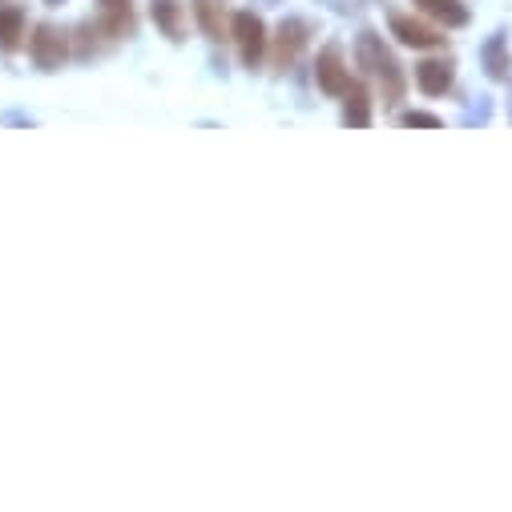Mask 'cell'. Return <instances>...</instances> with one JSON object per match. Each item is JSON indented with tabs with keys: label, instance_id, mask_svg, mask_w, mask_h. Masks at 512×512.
<instances>
[{
	"label": "cell",
	"instance_id": "cell-4",
	"mask_svg": "<svg viewBox=\"0 0 512 512\" xmlns=\"http://www.w3.org/2000/svg\"><path fill=\"white\" fill-rule=\"evenodd\" d=\"M97 29H101L109 41L134 37V29H138L134 0H97Z\"/></svg>",
	"mask_w": 512,
	"mask_h": 512
},
{
	"label": "cell",
	"instance_id": "cell-9",
	"mask_svg": "<svg viewBox=\"0 0 512 512\" xmlns=\"http://www.w3.org/2000/svg\"><path fill=\"white\" fill-rule=\"evenodd\" d=\"M21 41H25V9L9 5V0H0V49L17 53Z\"/></svg>",
	"mask_w": 512,
	"mask_h": 512
},
{
	"label": "cell",
	"instance_id": "cell-17",
	"mask_svg": "<svg viewBox=\"0 0 512 512\" xmlns=\"http://www.w3.org/2000/svg\"><path fill=\"white\" fill-rule=\"evenodd\" d=\"M45 5H65V0H45Z\"/></svg>",
	"mask_w": 512,
	"mask_h": 512
},
{
	"label": "cell",
	"instance_id": "cell-14",
	"mask_svg": "<svg viewBox=\"0 0 512 512\" xmlns=\"http://www.w3.org/2000/svg\"><path fill=\"white\" fill-rule=\"evenodd\" d=\"M150 9H154V25L170 41H182V5L178 0H150Z\"/></svg>",
	"mask_w": 512,
	"mask_h": 512
},
{
	"label": "cell",
	"instance_id": "cell-1",
	"mask_svg": "<svg viewBox=\"0 0 512 512\" xmlns=\"http://www.w3.org/2000/svg\"><path fill=\"white\" fill-rule=\"evenodd\" d=\"M355 61H359V69L379 85V93H383V101L388 105H396V101H404V69H400V61H396V53L383 45V37L379 33H359V41H355Z\"/></svg>",
	"mask_w": 512,
	"mask_h": 512
},
{
	"label": "cell",
	"instance_id": "cell-13",
	"mask_svg": "<svg viewBox=\"0 0 512 512\" xmlns=\"http://www.w3.org/2000/svg\"><path fill=\"white\" fill-rule=\"evenodd\" d=\"M343 121L355 125V130L371 125V101H367V89H363V85H351V89L343 93Z\"/></svg>",
	"mask_w": 512,
	"mask_h": 512
},
{
	"label": "cell",
	"instance_id": "cell-10",
	"mask_svg": "<svg viewBox=\"0 0 512 512\" xmlns=\"http://www.w3.org/2000/svg\"><path fill=\"white\" fill-rule=\"evenodd\" d=\"M416 81H420V89L428 97L448 93L452 89V61H424V65H416Z\"/></svg>",
	"mask_w": 512,
	"mask_h": 512
},
{
	"label": "cell",
	"instance_id": "cell-5",
	"mask_svg": "<svg viewBox=\"0 0 512 512\" xmlns=\"http://www.w3.org/2000/svg\"><path fill=\"white\" fill-rule=\"evenodd\" d=\"M307 37H311V25L299 21V17H287V21L279 25V33H275V69H279V73H287V69L303 57Z\"/></svg>",
	"mask_w": 512,
	"mask_h": 512
},
{
	"label": "cell",
	"instance_id": "cell-15",
	"mask_svg": "<svg viewBox=\"0 0 512 512\" xmlns=\"http://www.w3.org/2000/svg\"><path fill=\"white\" fill-rule=\"evenodd\" d=\"M400 125H404V130H416V125H420V130H440V117L436 113H404L400 117Z\"/></svg>",
	"mask_w": 512,
	"mask_h": 512
},
{
	"label": "cell",
	"instance_id": "cell-11",
	"mask_svg": "<svg viewBox=\"0 0 512 512\" xmlns=\"http://www.w3.org/2000/svg\"><path fill=\"white\" fill-rule=\"evenodd\" d=\"M416 9H420V13H428L432 21L448 25V29L468 25V9L460 5V0H416Z\"/></svg>",
	"mask_w": 512,
	"mask_h": 512
},
{
	"label": "cell",
	"instance_id": "cell-2",
	"mask_svg": "<svg viewBox=\"0 0 512 512\" xmlns=\"http://www.w3.org/2000/svg\"><path fill=\"white\" fill-rule=\"evenodd\" d=\"M230 37H234V45H238L242 65H246V69H259V61H263V53H267V25L254 17V13H234Z\"/></svg>",
	"mask_w": 512,
	"mask_h": 512
},
{
	"label": "cell",
	"instance_id": "cell-3",
	"mask_svg": "<svg viewBox=\"0 0 512 512\" xmlns=\"http://www.w3.org/2000/svg\"><path fill=\"white\" fill-rule=\"evenodd\" d=\"M29 53H33V61H37V69L53 73V69H61V61L69 57V33L57 29V25H37L33 37H29Z\"/></svg>",
	"mask_w": 512,
	"mask_h": 512
},
{
	"label": "cell",
	"instance_id": "cell-16",
	"mask_svg": "<svg viewBox=\"0 0 512 512\" xmlns=\"http://www.w3.org/2000/svg\"><path fill=\"white\" fill-rule=\"evenodd\" d=\"M323 5H331L335 13H359V9H363V0H323Z\"/></svg>",
	"mask_w": 512,
	"mask_h": 512
},
{
	"label": "cell",
	"instance_id": "cell-6",
	"mask_svg": "<svg viewBox=\"0 0 512 512\" xmlns=\"http://www.w3.org/2000/svg\"><path fill=\"white\" fill-rule=\"evenodd\" d=\"M315 81H319V89L323 93H331V97H343L355 81H351V69L343 65V49L339 45H327L323 53H319V61H315Z\"/></svg>",
	"mask_w": 512,
	"mask_h": 512
},
{
	"label": "cell",
	"instance_id": "cell-7",
	"mask_svg": "<svg viewBox=\"0 0 512 512\" xmlns=\"http://www.w3.org/2000/svg\"><path fill=\"white\" fill-rule=\"evenodd\" d=\"M392 33H396L404 45H412V49H436V45H444V37H440L432 25H424V21H416V17H404V13L392 17Z\"/></svg>",
	"mask_w": 512,
	"mask_h": 512
},
{
	"label": "cell",
	"instance_id": "cell-8",
	"mask_svg": "<svg viewBox=\"0 0 512 512\" xmlns=\"http://www.w3.org/2000/svg\"><path fill=\"white\" fill-rule=\"evenodd\" d=\"M194 21L210 41H226V0H194Z\"/></svg>",
	"mask_w": 512,
	"mask_h": 512
},
{
	"label": "cell",
	"instance_id": "cell-12",
	"mask_svg": "<svg viewBox=\"0 0 512 512\" xmlns=\"http://www.w3.org/2000/svg\"><path fill=\"white\" fill-rule=\"evenodd\" d=\"M480 61H484V69H488V77H496V81H504V77H508V69H512V61H508V41H504V33H496V37H488V45L480 49Z\"/></svg>",
	"mask_w": 512,
	"mask_h": 512
}]
</instances>
